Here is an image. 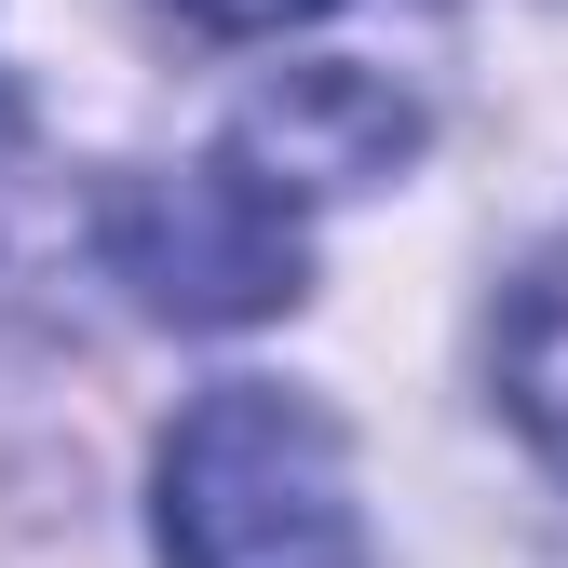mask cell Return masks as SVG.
Segmentation results:
<instances>
[{
    "mask_svg": "<svg viewBox=\"0 0 568 568\" xmlns=\"http://www.w3.org/2000/svg\"><path fill=\"white\" fill-rule=\"evenodd\" d=\"M163 568H366L338 419L284 379H217L163 434Z\"/></svg>",
    "mask_w": 568,
    "mask_h": 568,
    "instance_id": "obj_1",
    "label": "cell"
},
{
    "mask_svg": "<svg viewBox=\"0 0 568 568\" xmlns=\"http://www.w3.org/2000/svg\"><path fill=\"white\" fill-rule=\"evenodd\" d=\"M95 257L163 325H257V312L298 298L312 231H298V190H271L244 150H217V163H176V176H122L109 217H95Z\"/></svg>",
    "mask_w": 568,
    "mask_h": 568,
    "instance_id": "obj_2",
    "label": "cell"
},
{
    "mask_svg": "<svg viewBox=\"0 0 568 568\" xmlns=\"http://www.w3.org/2000/svg\"><path fill=\"white\" fill-rule=\"evenodd\" d=\"M501 406H515V434L568 474V231L541 244V271L501 312Z\"/></svg>",
    "mask_w": 568,
    "mask_h": 568,
    "instance_id": "obj_4",
    "label": "cell"
},
{
    "mask_svg": "<svg viewBox=\"0 0 568 568\" xmlns=\"http://www.w3.org/2000/svg\"><path fill=\"white\" fill-rule=\"evenodd\" d=\"M231 150L271 176V190H366L419 150V109L393 82H366V68H298V82H271L244 122H231Z\"/></svg>",
    "mask_w": 568,
    "mask_h": 568,
    "instance_id": "obj_3",
    "label": "cell"
},
{
    "mask_svg": "<svg viewBox=\"0 0 568 568\" xmlns=\"http://www.w3.org/2000/svg\"><path fill=\"white\" fill-rule=\"evenodd\" d=\"M176 14H203V28H298V14H325V0H176Z\"/></svg>",
    "mask_w": 568,
    "mask_h": 568,
    "instance_id": "obj_5",
    "label": "cell"
}]
</instances>
